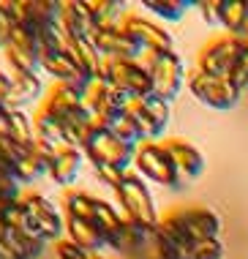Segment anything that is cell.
<instances>
[{
	"label": "cell",
	"instance_id": "cell-10",
	"mask_svg": "<svg viewBox=\"0 0 248 259\" xmlns=\"http://www.w3.org/2000/svg\"><path fill=\"white\" fill-rule=\"evenodd\" d=\"M93 41L106 60H139L145 55V47L129 30H123V25L98 27L93 33Z\"/></svg>",
	"mask_w": 248,
	"mask_h": 259
},
{
	"label": "cell",
	"instance_id": "cell-2",
	"mask_svg": "<svg viewBox=\"0 0 248 259\" xmlns=\"http://www.w3.org/2000/svg\"><path fill=\"white\" fill-rule=\"evenodd\" d=\"M137 145L123 142L115 131L104 128V125H93V131L88 134V142H85V158L93 166H117L123 172H131V164L137 158Z\"/></svg>",
	"mask_w": 248,
	"mask_h": 259
},
{
	"label": "cell",
	"instance_id": "cell-4",
	"mask_svg": "<svg viewBox=\"0 0 248 259\" xmlns=\"http://www.w3.org/2000/svg\"><path fill=\"white\" fill-rule=\"evenodd\" d=\"M134 166H137V175L150 183H158L164 188H183L180 175L175 169V161L167 153L164 142H142L137 150V158H134Z\"/></svg>",
	"mask_w": 248,
	"mask_h": 259
},
{
	"label": "cell",
	"instance_id": "cell-11",
	"mask_svg": "<svg viewBox=\"0 0 248 259\" xmlns=\"http://www.w3.org/2000/svg\"><path fill=\"white\" fill-rule=\"evenodd\" d=\"M245 38H235V36H218L213 38L208 47L199 55V71L210 74V76H229L232 66H235L240 47H243Z\"/></svg>",
	"mask_w": 248,
	"mask_h": 259
},
{
	"label": "cell",
	"instance_id": "cell-13",
	"mask_svg": "<svg viewBox=\"0 0 248 259\" xmlns=\"http://www.w3.org/2000/svg\"><path fill=\"white\" fill-rule=\"evenodd\" d=\"M164 148H167V153L175 161V169H177V175H180V183L183 186L194 183V180L202 175L204 156H202V150L196 148V145L186 142V139H167Z\"/></svg>",
	"mask_w": 248,
	"mask_h": 259
},
{
	"label": "cell",
	"instance_id": "cell-32",
	"mask_svg": "<svg viewBox=\"0 0 248 259\" xmlns=\"http://www.w3.org/2000/svg\"><path fill=\"white\" fill-rule=\"evenodd\" d=\"M194 6L199 9L202 19L210 27H224V22H221V0H196Z\"/></svg>",
	"mask_w": 248,
	"mask_h": 259
},
{
	"label": "cell",
	"instance_id": "cell-33",
	"mask_svg": "<svg viewBox=\"0 0 248 259\" xmlns=\"http://www.w3.org/2000/svg\"><path fill=\"white\" fill-rule=\"evenodd\" d=\"M93 172H96V178L101 180L104 186H109V188H112V191H117V188L123 186L126 175H129V172L117 169V166H93Z\"/></svg>",
	"mask_w": 248,
	"mask_h": 259
},
{
	"label": "cell",
	"instance_id": "cell-36",
	"mask_svg": "<svg viewBox=\"0 0 248 259\" xmlns=\"http://www.w3.org/2000/svg\"><path fill=\"white\" fill-rule=\"evenodd\" d=\"M11 27H14L11 19L0 11V52H3L6 47H9V41H11Z\"/></svg>",
	"mask_w": 248,
	"mask_h": 259
},
{
	"label": "cell",
	"instance_id": "cell-15",
	"mask_svg": "<svg viewBox=\"0 0 248 259\" xmlns=\"http://www.w3.org/2000/svg\"><path fill=\"white\" fill-rule=\"evenodd\" d=\"M60 27L68 41L93 38V33L98 30L85 0H66V3H60Z\"/></svg>",
	"mask_w": 248,
	"mask_h": 259
},
{
	"label": "cell",
	"instance_id": "cell-3",
	"mask_svg": "<svg viewBox=\"0 0 248 259\" xmlns=\"http://www.w3.org/2000/svg\"><path fill=\"white\" fill-rule=\"evenodd\" d=\"M98 79L115 85L126 96H131V99H147V96H153L150 71L139 60H106L104 58V68H101Z\"/></svg>",
	"mask_w": 248,
	"mask_h": 259
},
{
	"label": "cell",
	"instance_id": "cell-5",
	"mask_svg": "<svg viewBox=\"0 0 248 259\" xmlns=\"http://www.w3.org/2000/svg\"><path fill=\"white\" fill-rule=\"evenodd\" d=\"M186 85L191 90V96L210 109L229 112L240 104V90L232 85L229 79H224V76H210V74H204L196 68L194 74H188Z\"/></svg>",
	"mask_w": 248,
	"mask_h": 259
},
{
	"label": "cell",
	"instance_id": "cell-12",
	"mask_svg": "<svg viewBox=\"0 0 248 259\" xmlns=\"http://www.w3.org/2000/svg\"><path fill=\"white\" fill-rule=\"evenodd\" d=\"M123 30H129L134 38L145 47V52L158 55V52H175V41L161 25L150 22V19L139 17V14H126L123 17Z\"/></svg>",
	"mask_w": 248,
	"mask_h": 259
},
{
	"label": "cell",
	"instance_id": "cell-28",
	"mask_svg": "<svg viewBox=\"0 0 248 259\" xmlns=\"http://www.w3.org/2000/svg\"><path fill=\"white\" fill-rule=\"evenodd\" d=\"M145 6L147 11H153L155 17H161V19H167V22H177V19H183V14H186L191 6V0H145Z\"/></svg>",
	"mask_w": 248,
	"mask_h": 259
},
{
	"label": "cell",
	"instance_id": "cell-19",
	"mask_svg": "<svg viewBox=\"0 0 248 259\" xmlns=\"http://www.w3.org/2000/svg\"><path fill=\"white\" fill-rule=\"evenodd\" d=\"M66 235H68V240H71V243H76L79 248L90 251V254L109 248V246H106V237H104L101 229H98V224H96V221L66 219Z\"/></svg>",
	"mask_w": 248,
	"mask_h": 259
},
{
	"label": "cell",
	"instance_id": "cell-21",
	"mask_svg": "<svg viewBox=\"0 0 248 259\" xmlns=\"http://www.w3.org/2000/svg\"><path fill=\"white\" fill-rule=\"evenodd\" d=\"M3 131L11 137L14 145H19V148H25V150L35 148V117H30L25 109H9Z\"/></svg>",
	"mask_w": 248,
	"mask_h": 259
},
{
	"label": "cell",
	"instance_id": "cell-22",
	"mask_svg": "<svg viewBox=\"0 0 248 259\" xmlns=\"http://www.w3.org/2000/svg\"><path fill=\"white\" fill-rule=\"evenodd\" d=\"M44 93V82L38 74H14V88H11V99L9 109H25L30 104H35Z\"/></svg>",
	"mask_w": 248,
	"mask_h": 259
},
{
	"label": "cell",
	"instance_id": "cell-1",
	"mask_svg": "<svg viewBox=\"0 0 248 259\" xmlns=\"http://www.w3.org/2000/svg\"><path fill=\"white\" fill-rule=\"evenodd\" d=\"M115 194H117V205L123 210L126 219L153 235L155 227L161 224V219H158V210H155L153 194H150V188H147L145 178H139L137 172H129L123 180V186H120Z\"/></svg>",
	"mask_w": 248,
	"mask_h": 259
},
{
	"label": "cell",
	"instance_id": "cell-27",
	"mask_svg": "<svg viewBox=\"0 0 248 259\" xmlns=\"http://www.w3.org/2000/svg\"><path fill=\"white\" fill-rule=\"evenodd\" d=\"M3 55L14 74H38L41 71V55H35V52H27L17 44H9L3 50Z\"/></svg>",
	"mask_w": 248,
	"mask_h": 259
},
{
	"label": "cell",
	"instance_id": "cell-34",
	"mask_svg": "<svg viewBox=\"0 0 248 259\" xmlns=\"http://www.w3.org/2000/svg\"><path fill=\"white\" fill-rule=\"evenodd\" d=\"M55 254H58V259H96L90 251L79 248L76 243H71L68 237H63L60 243H55Z\"/></svg>",
	"mask_w": 248,
	"mask_h": 259
},
{
	"label": "cell",
	"instance_id": "cell-20",
	"mask_svg": "<svg viewBox=\"0 0 248 259\" xmlns=\"http://www.w3.org/2000/svg\"><path fill=\"white\" fill-rule=\"evenodd\" d=\"M68 50L74 55L76 66H79L82 76H88L90 82H96L101 76V68H104V55L98 52L96 41L93 38H74L68 41Z\"/></svg>",
	"mask_w": 248,
	"mask_h": 259
},
{
	"label": "cell",
	"instance_id": "cell-8",
	"mask_svg": "<svg viewBox=\"0 0 248 259\" xmlns=\"http://www.w3.org/2000/svg\"><path fill=\"white\" fill-rule=\"evenodd\" d=\"M131 120L137 123L139 134L145 142H155L167 131L169 123V104L161 101L158 96H147V99H134L129 107Z\"/></svg>",
	"mask_w": 248,
	"mask_h": 259
},
{
	"label": "cell",
	"instance_id": "cell-16",
	"mask_svg": "<svg viewBox=\"0 0 248 259\" xmlns=\"http://www.w3.org/2000/svg\"><path fill=\"white\" fill-rule=\"evenodd\" d=\"M41 71L52 76L55 85H60V82H90L88 76H82L68 47L66 50H44L41 52Z\"/></svg>",
	"mask_w": 248,
	"mask_h": 259
},
{
	"label": "cell",
	"instance_id": "cell-17",
	"mask_svg": "<svg viewBox=\"0 0 248 259\" xmlns=\"http://www.w3.org/2000/svg\"><path fill=\"white\" fill-rule=\"evenodd\" d=\"M93 221L98 224V229L104 232L106 246L115 251L117 243H120V237H123V232H126V227H129V219L123 215V210L115 207V205H109V202H104V199H98L96 202V219Z\"/></svg>",
	"mask_w": 248,
	"mask_h": 259
},
{
	"label": "cell",
	"instance_id": "cell-30",
	"mask_svg": "<svg viewBox=\"0 0 248 259\" xmlns=\"http://www.w3.org/2000/svg\"><path fill=\"white\" fill-rule=\"evenodd\" d=\"M221 256H224V243L218 237L191 243V251H188V259H221Z\"/></svg>",
	"mask_w": 248,
	"mask_h": 259
},
{
	"label": "cell",
	"instance_id": "cell-18",
	"mask_svg": "<svg viewBox=\"0 0 248 259\" xmlns=\"http://www.w3.org/2000/svg\"><path fill=\"white\" fill-rule=\"evenodd\" d=\"M82 161H85L82 150H76V148L60 150L58 156L52 158V164H49V178H52V183H58L63 188L74 186L76 178H79V172H82Z\"/></svg>",
	"mask_w": 248,
	"mask_h": 259
},
{
	"label": "cell",
	"instance_id": "cell-26",
	"mask_svg": "<svg viewBox=\"0 0 248 259\" xmlns=\"http://www.w3.org/2000/svg\"><path fill=\"white\" fill-rule=\"evenodd\" d=\"M96 202L98 197H90L88 191H66V219H85L93 221L96 219Z\"/></svg>",
	"mask_w": 248,
	"mask_h": 259
},
{
	"label": "cell",
	"instance_id": "cell-23",
	"mask_svg": "<svg viewBox=\"0 0 248 259\" xmlns=\"http://www.w3.org/2000/svg\"><path fill=\"white\" fill-rule=\"evenodd\" d=\"M224 30L235 38H248V0H221Z\"/></svg>",
	"mask_w": 248,
	"mask_h": 259
},
{
	"label": "cell",
	"instance_id": "cell-35",
	"mask_svg": "<svg viewBox=\"0 0 248 259\" xmlns=\"http://www.w3.org/2000/svg\"><path fill=\"white\" fill-rule=\"evenodd\" d=\"M11 88H14V74H6V71H0V107H9Z\"/></svg>",
	"mask_w": 248,
	"mask_h": 259
},
{
	"label": "cell",
	"instance_id": "cell-14",
	"mask_svg": "<svg viewBox=\"0 0 248 259\" xmlns=\"http://www.w3.org/2000/svg\"><path fill=\"white\" fill-rule=\"evenodd\" d=\"M175 213L180 219L183 229H186V235L191 237V243L213 240V237H218V232H221V219L208 207H180Z\"/></svg>",
	"mask_w": 248,
	"mask_h": 259
},
{
	"label": "cell",
	"instance_id": "cell-31",
	"mask_svg": "<svg viewBox=\"0 0 248 259\" xmlns=\"http://www.w3.org/2000/svg\"><path fill=\"white\" fill-rule=\"evenodd\" d=\"M109 131H115V134L123 139V142H131V145H137V148H139L142 142H145V139H142V134H139V128H137V123L131 120L129 112H126L120 120H115V125H112Z\"/></svg>",
	"mask_w": 248,
	"mask_h": 259
},
{
	"label": "cell",
	"instance_id": "cell-29",
	"mask_svg": "<svg viewBox=\"0 0 248 259\" xmlns=\"http://www.w3.org/2000/svg\"><path fill=\"white\" fill-rule=\"evenodd\" d=\"M226 79H229L240 93L248 88V38L243 41V47H240V55H237V60H235V66H232V71Z\"/></svg>",
	"mask_w": 248,
	"mask_h": 259
},
{
	"label": "cell",
	"instance_id": "cell-25",
	"mask_svg": "<svg viewBox=\"0 0 248 259\" xmlns=\"http://www.w3.org/2000/svg\"><path fill=\"white\" fill-rule=\"evenodd\" d=\"M88 3V11L93 17L96 27H112V25H123L120 17H123V3L120 0H85Z\"/></svg>",
	"mask_w": 248,
	"mask_h": 259
},
{
	"label": "cell",
	"instance_id": "cell-6",
	"mask_svg": "<svg viewBox=\"0 0 248 259\" xmlns=\"http://www.w3.org/2000/svg\"><path fill=\"white\" fill-rule=\"evenodd\" d=\"M147 71H150L153 79V96H158L161 101L172 104L183 90V82L188 79L186 68H183V60L177 52H158L150 55L147 60Z\"/></svg>",
	"mask_w": 248,
	"mask_h": 259
},
{
	"label": "cell",
	"instance_id": "cell-9",
	"mask_svg": "<svg viewBox=\"0 0 248 259\" xmlns=\"http://www.w3.org/2000/svg\"><path fill=\"white\" fill-rule=\"evenodd\" d=\"M153 248H155V256L158 259H188V251H191V237L186 235L177 213H167L161 224L155 227L153 232Z\"/></svg>",
	"mask_w": 248,
	"mask_h": 259
},
{
	"label": "cell",
	"instance_id": "cell-24",
	"mask_svg": "<svg viewBox=\"0 0 248 259\" xmlns=\"http://www.w3.org/2000/svg\"><path fill=\"white\" fill-rule=\"evenodd\" d=\"M14 175H17V180L22 186L38 183L44 175H49V161L44 156H38L35 150H25L22 156L17 158V164H14Z\"/></svg>",
	"mask_w": 248,
	"mask_h": 259
},
{
	"label": "cell",
	"instance_id": "cell-7",
	"mask_svg": "<svg viewBox=\"0 0 248 259\" xmlns=\"http://www.w3.org/2000/svg\"><path fill=\"white\" fill-rule=\"evenodd\" d=\"M22 202L27 207L30 221L35 224V229H38V235L44 237L47 243H60L63 232H66V219H63V213L58 210V205L49 202L44 194H38V191L25 194Z\"/></svg>",
	"mask_w": 248,
	"mask_h": 259
}]
</instances>
